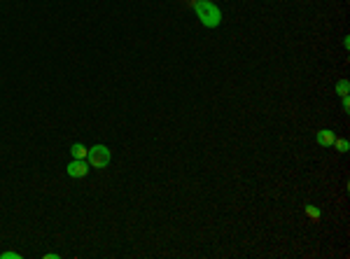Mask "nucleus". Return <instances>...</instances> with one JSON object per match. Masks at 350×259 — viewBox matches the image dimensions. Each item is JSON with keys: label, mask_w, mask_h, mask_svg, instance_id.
<instances>
[{"label": "nucleus", "mask_w": 350, "mask_h": 259, "mask_svg": "<svg viewBox=\"0 0 350 259\" xmlns=\"http://www.w3.org/2000/svg\"><path fill=\"white\" fill-rule=\"evenodd\" d=\"M194 12L206 28H217L222 24V9L213 0H194Z\"/></svg>", "instance_id": "obj_1"}, {"label": "nucleus", "mask_w": 350, "mask_h": 259, "mask_svg": "<svg viewBox=\"0 0 350 259\" xmlns=\"http://www.w3.org/2000/svg\"><path fill=\"white\" fill-rule=\"evenodd\" d=\"M348 89H350L348 80H341L339 84H336V94H339V96H348Z\"/></svg>", "instance_id": "obj_7"}, {"label": "nucleus", "mask_w": 350, "mask_h": 259, "mask_svg": "<svg viewBox=\"0 0 350 259\" xmlns=\"http://www.w3.org/2000/svg\"><path fill=\"white\" fill-rule=\"evenodd\" d=\"M343 112H350V98L343 96Z\"/></svg>", "instance_id": "obj_10"}, {"label": "nucleus", "mask_w": 350, "mask_h": 259, "mask_svg": "<svg viewBox=\"0 0 350 259\" xmlns=\"http://www.w3.org/2000/svg\"><path fill=\"white\" fill-rule=\"evenodd\" d=\"M306 215H308L311 220H320V208H315V206H306Z\"/></svg>", "instance_id": "obj_8"}, {"label": "nucleus", "mask_w": 350, "mask_h": 259, "mask_svg": "<svg viewBox=\"0 0 350 259\" xmlns=\"http://www.w3.org/2000/svg\"><path fill=\"white\" fill-rule=\"evenodd\" d=\"M87 161H89L91 168H105L110 161H112V152H110L105 145H94V147H89V152H87Z\"/></svg>", "instance_id": "obj_2"}, {"label": "nucleus", "mask_w": 350, "mask_h": 259, "mask_svg": "<svg viewBox=\"0 0 350 259\" xmlns=\"http://www.w3.org/2000/svg\"><path fill=\"white\" fill-rule=\"evenodd\" d=\"M0 259H21V255H19V252L7 250V252H2V255H0Z\"/></svg>", "instance_id": "obj_9"}, {"label": "nucleus", "mask_w": 350, "mask_h": 259, "mask_svg": "<svg viewBox=\"0 0 350 259\" xmlns=\"http://www.w3.org/2000/svg\"><path fill=\"white\" fill-rule=\"evenodd\" d=\"M315 140H318V145H322V147H332L334 140H336V135H334V131H329V129H320L318 135H315Z\"/></svg>", "instance_id": "obj_4"}, {"label": "nucleus", "mask_w": 350, "mask_h": 259, "mask_svg": "<svg viewBox=\"0 0 350 259\" xmlns=\"http://www.w3.org/2000/svg\"><path fill=\"white\" fill-rule=\"evenodd\" d=\"M45 259H59V255H56V252H49V255H45Z\"/></svg>", "instance_id": "obj_11"}, {"label": "nucleus", "mask_w": 350, "mask_h": 259, "mask_svg": "<svg viewBox=\"0 0 350 259\" xmlns=\"http://www.w3.org/2000/svg\"><path fill=\"white\" fill-rule=\"evenodd\" d=\"M89 173V161L87 159H72L68 163V175L70 178H84Z\"/></svg>", "instance_id": "obj_3"}, {"label": "nucleus", "mask_w": 350, "mask_h": 259, "mask_svg": "<svg viewBox=\"0 0 350 259\" xmlns=\"http://www.w3.org/2000/svg\"><path fill=\"white\" fill-rule=\"evenodd\" d=\"M334 147H336V150H339V152L341 154H346L350 150V145H348V140H343V138H336V140H334Z\"/></svg>", "instance_id": "obj_6"}, {"label": "nucleus", "mask_w": 350, "mask_h": 259, "mask_svg": "<svg viewBox=\"0 0 350 259\" xmlns=\"http://www.w3.org/2000/svg\"><path fill=\"white\" fill-rule=\"evenodd\" d=\"M87 152H89V150H87V147H84L82 143H75V145L70 147L72 159H87Z\"/></svg>", "instance_id": "obj_5"}]
</instances>
